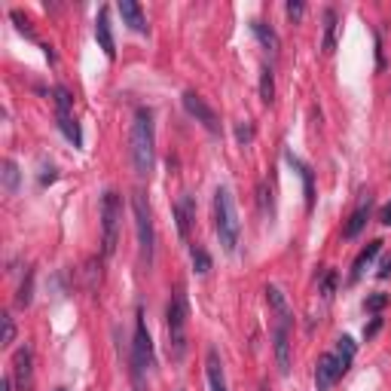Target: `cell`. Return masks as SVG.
I'll list each match as a JSON object with an SVG mask.
<instances>
[{
    "label": "cell",
    "mask_w": 391,
    "mask_h": 391,
    "mask_svg": "<svg viewBox=\"0 0 391 391\" xmlns=\"http://www.w3.org/2000/svg\"><path fill=\"white\" fill-rule=\"evenodd\" d=\"M131 165H135L138 178H150L156 165V129H153V111L138 107L135 120H131Z\"/></svg>",
    "instance_id": "1"
},
{
    "label": "cell",
    "mask_w": 391,
    "mask_h": 391,
    "mask_svg": "<svg viewBox=\"0 0 391 391\" xmlns=\"http://www.w3.org/2000/svg\"><path fill=\"white\" fill-rule=\"evenodd\" d=\"M214 227H218L223 251H236L239 236H242V223H239L236 199H232L227 187H218V193H214Z\"/></svg>",
    "instance_id": "2"
},
{
    "label": "cell",
    "mask_w": 391,
    "mask_h": 391,
    "mask_svg": "<svg viewBox=\"0 0 391 391\" xmlns=\"http://www.w3.org/2000/svg\"><path fill=\"white\" fill-rule=\"evenodd\" d=\"M187 318H190V309H187V297L180 287H174V294L165 306V330H169V355L174 361L187 355Z\"/></svg>",
    "instance_id": "3"
},
{
    "label": "cell",
    "mask_w": 391,
    "mask_h": 391,
    "mask_svg": "<svg viewBox=\"0 0 391 391\" xmlns=\"http://www.w3.org/2000/svg\"><path fill=\"white\" fill-rule=\"evenodd\" d=\"M131 208H135V229H138V245H141V257L150 266L153 263V251H156V229H153V214H150L147 196L135 193L131 196Z\"/></svg>",
    "instance_id": "4"
},
{
    "label": "cell",
    "mask_w": 391,
    "mask_h": 391,
    "mask_svg": "<svg viewBox=\"0 0 391 391\" xmlns=\"http://www.w3.org/2000/svg\"><path fill=\"white\" fill-rule=\"evenodd\" d=\"M120 220H122V199L113 193H104L101 199V245L104 254L111 257L116 251V239H120Z\"/></svg>",
    "instance_id": "5"
},
{
    "label": "cell",
    "mask_w": 391,
    "mask_h": 391,
    "mask_svg": "<svg viewBox=\"0 0 391 391\" xmlns=\"http://www.w3.org/2000/svg\"><path fill=\"white\" fill-rule=\"evenodd\" d=\"M131 367L147 373L153 367V343H150V334H147V324H144V315L138 312V324H135V343H131Z\"/></svg>",
    "instance_id": "6"
},
{
    "label": "cell",
    "mask_w": 391,
    "mask_h": 391,
    "mask_svg": "<svg viewBox=\"0 0 391 391\" xmlns=\"http://www.w3.org/2000/svg\"><path fill=\"white\" fill-rule=\"evenodd\" d=\"M184 111L193 116L196 122H202V126L211 131V135H218L220 126H218V113L208 107V101L202 95H196V92H184Z\"/></svg>",
    "instance_id": "7"
},
{
    "label": "cell",
    "mask_w": 391,
    "mask_h": 391,
    "mask_svg": "<svg viewBox=\"0 0 391 391\" xmlns=\"http://www.w3.org/2000/svg\"><path fill=\"white\" fill-rule=\"evenodd\" d=\"M339 376H343V370H339L336 355H330V352L321 355L318 364H315V388H318V391H330Z\"/></svg>",
    "instance_id": "8"
},
{
    "label": "cell",
    "mask_w": 391,
    "mask_h": 391,
    "mask_svg": "<svg viewBox=\"0 0 391 391\" xmlns=\"http://www.w3.org/2000/svg\"><path fill=\"white\" fill-rule=\"evenodd\" d=\"M31 364H34L31 348L22 346L19 352H15V361H13V379H15V388L19 391H31V385H34V370H31Z\"/></svg>",
    "instance_id": "9"
},
{
    "label": "cell",
    "mask_w": 391,
    "mask_h": 391,
    "mask_svg": "<svg viewBox=\"0 0 391 391\" xmlns=\"http://www.w3.org/2000/svg\"><path fill=\"white\" fill-rule=\"evenodd\" d=\"M272 343H276L278 370L290 373V324H276V330H272Z\"/></svg>",
    "instance_id": "10"
},
{
    "label": "cell",
    "mask_w": 391,
    "mask_h": 391,
    "mask_svg": "<svg viewBox=\"0 0 391 391\" xmlns=\"http://www.w3.org/2000/svg\"><path fill=\"white\" fill-rule=\"evenodd\" d=\"M116 10H120V15H122V24H129V28L138 31V34H147V19H144L141 3H135V0H120Z\"/></svg>",
    "instance_id": "11"
},
{
    "label": "cell",
    "mask_w": 391,
    "mask_h": 391,
    "mask_svg": "<svg viewBox=\"0 0 391 391\" xmlns=\"http://www.w3.org/2000/svg\"><path fill=\"white\" fill-rule=\"evenodd\" d=\"M95 37H98V46L104 49L107 58L116 55V43H113V31H111V10L101 6V13H98V22H95Z\"/></svg>",
    "instance_id": "12"
},
{
    "label": "cell",
    "mask_w": 391,
    "mask_h": 391,
    "mask_svg": "<svg viewBox=\"0 0 391 391\" xmlns=\"http://www.w3.org/2000/svg\"><path fill=\"white\" fill-rule=\"evenodd\" d=\"M205 370H208V385H211V391H229L227 388V376H223V361H220L218 348H208Z\"/></svg>",
    "instance_id": "13"
},
{
    "label": "cell",
    "mask_w": 391,
    "mask_h": 391,
    "mask_svg": "<svg viewBox=\"0 0 391 391\" xmlns=\"http://www.w3.org/2000/svg\"><path fill=\"white\" fill-rule=\"evenodd\" d=\"M266 303H269V309L276 312V324H294V318H290V306L285 294H281V287L269 285L266 287Z\"/></svg>",
    "instance_id": "14"
},
{
    "label": "cell",
    "mask_w": 391,
    "mask_h": 391,
    "mask_svg": "<svg viewBox=\"0 0 391 391\" xmlns=\"http://www.w3.org/2000/svg\"><path fill=\"white\" fill-rule=\"evenodd\" d=\"M174 220H178V232L187 239L190 227H193V196H184L178 205H174Z\"/></svg>",
    "instance_id": "15"
},
{
    "label": "cell",
    "mask_w": 391,
    "mask_h": 391,
    "mask_svg": "<svg viewBox=\"0 0 391 391\" xmlns=\"http://www.w3.org/2000/svg\"><path fill=\"white\" fill-rule=\"evenodd\" d=\"M367 218H370V196L364 199V202L357 205V208H355V214H352V218H348V223H346V229H343V232H346V239H355L357 232L364 229V223H367Z\"/></svg>",
    "instance_id": "16"
},
{
    "label": "cell",
    "mask_w": 391,
    "mask_h": 391,
    "mask_svg": "<svg viewBox=\"0 0 391 391\" xmlns=\"http://www.w3.org/2000/svg\"><path fill=\"white\" fill-rule=\"evenodd\" d=\"M379 251H382V242H370L361 254H357V260H355V266H352V281H357V278L364 276V272H367V266L373 263V257H376Z\"/></svg>",
    "instance_id": "17"
},
{
    "label": "cell",
    "mask_w": 391,
    "mask_h": 391,
    "mask_svg": "<svg viewBox=\"0 0 391 391\" xmlns=\"http://www.w3.org/2000/svg\"><path fill=\"white\" fill-rule=\"evenodd\" d=\"M251 28H254V34H257V40L269 49V52H278V34L269 28L266 22H251Z\"/></svg>",
    "instance_id": "18"
},
{
    "label": "cell",
    "mask_w": 391,
    "mask_h": 391,
    "mask_svg": "<svg viewBox=\"0 0 391 391\" xmlns=\"http://www.w3.org/2000/svg\"><path fill=\"white\" fill-rule=\"evenodd\" d=\"M336 361H339V370H348L352 367V361H355V343L348 336H339L336 339Z\"/></svg>",
    "instance_id": "19"
},
{
    "label": "cell",
    "mask_w": 391,
    "mask_h": 391,
    "mask_svg": "<svg viewBox=\"0 0 391 391\" xmlns=\"http://www.w3.org/2000/svg\"><path fill=\"white\" fill-rule=\"evenodd\" d=\"M324 52H334L336 49V13L327 10L324 13Z\"/></svg>",
    "instance_id": "20"
},
{
    "label": "cell",
    "mask_w": 391,
    "mask_h": 391,
    "mask_svg": "<svg viewBox=\"0 0 391 391\" xmlns=\"http://www.w3.org/2000/svg\"><path fill=\"white\" fill-rule=\"evenodd\" d=\"M287 162L294 165V169H297L299 174H303V184H306V205L312 208V202H315V190H312V171H309V165H303L294 153H287Z\"/></svg>",
    "instance_id": "21"
},
{
    "label": "cell",
    "mask_w": 391,
    "mask_h": 391,
    "mask_svg": "<svg viewBox=\"0 0 391 391\" xmlns=\"http://www.w3.org/2000/svg\"><path fill=\"white\" fill-rule=\"evenodd\" d=\"M260 98H263V104H272V98H276V77H272L269 64H263V71H260Z\"/></svg>",
    "instance_id": "22"
},
{
    "label": "cell",
    "mask_w": 391,
    "mask_h": 391,
    "mask_svg": "<svg viewBox=\"0 0 391 391\" xmlns=\"http://www.w3.org/2000/svg\"><path fill=\"white\" fill-rule=\"evenodd\" d=\"M58 126H62V131L68 135V141L73 147H83V135H80V126H77V120L68 113V116H58Z\"/></svg>",
    "instance_id": "23"
},
{
    "label": "cell",
    "mask_w": 391,
    "mask_h": 391,
    "mask_svg": "<svg viewBox=\"0 0 391 391\" xmlns=\"http://www.w3.org/2000/svg\"><path fill=\"white\" fill-rule=\"evenodd\" d=\"M3 190L6 193H15L19 190V165H15L13 159H3Z\"/></svg>",
    "instance_id": "24"
},
{
    "label": "cell",
    "mask_w": 391,
    "mask_h": 391,
    "mask_svg": "<svg viewBox=\"0 0 391 391\" xmlns=\"http://www.w3.org/2000/svg\"><path fill=\"white\" fill-rule=\"evenodd\" d=\"M190 257H193V269L199 272V276H205V272L211 269V257H208V251H205V248L193 245V248H190Z\"/></svg>",
    "instance_id": "25"
},
{
    "label": "cell",
    "mask_w": 391,
    "mask_h": 391,
    "mask_svg": "<svg viewBox=\"0 0 391 391\" xmlns=\"http://www.w3.org/2000/svg\"><path fill=\"white\" fill-rule=\"evenodd\" d=\"M55 107H58V116H68L71 113V92L64 86L55 89Z\"/></svg>",
    "instance_id": "26"
},
{
    "label": "cell",
    "mask_w": 391,
    "mask_h": 391,
    "mask_svg": "<svg viewBox=\"0 0 391 391\" xmlns=\"http://www.w3.org/2000/svg\"><path fill=\"white\" fill-rule=\"evenodd\" d=\"M385 306H388V294H373L364 299V309L367 312H379V309H385Z\"/></svg>",
    "instance_id": "27"
},
{
    "label": "cell",
    "mask_w": 391,
    "mask_h": 391,
    "mask_svg": "<svg viewBox=\"0 0 391 391\" xmlns=\"http://www.w3.org/2000/svg\"><path fill=\"white\" fill-rule=\"evenodd\" d=\"M0 324H3V346H10L15 339V324H13L10 315H0Z\"/></svg>",
    "instance_id": "28"
},
{
    "label": "cell",
    "mask_w": 391,
    "mask_h": 391,
    "mask_svg": "<svg viewBox=\"0 0 391 391\" xmlns=\"http://www.w3.org/2000/svg\"><path fill=\"white\" fill-rule=\"evenodd\" d=\"M31 281H34V276H28V281L19 287V297H15V303H19V306H28L31 303Z\"/></svg>",
    "instance_id": "29"
},
{
    "label": "cell",
    "mask_w": 391,
    "mask_h": 391,
    "mask_svg": "<svg viewBox=\"0 0 391 391\" xmlns=\"http://www.w3.org/2000/svg\"><path fill=\"white\" fill-rule=\"evenodd\" d=\"M303 10H306V6L299 3V0H290V3H287V15H290V19H303Z\"/></svg>",
    "instance_id": "30"
},
{
    "label": "cell",
    "mask_w": 391,
    "mask_h": 391,
    "mask_svg": "<svg viewBox=\"0 0 391 391\" xmlns=\"http://www.w3.org/2000/svg\"><path fill=\"white\" fill-rule=\"evenodd\" d=\"M236 138L242 141V144H248V141L254 138V131H251V126H239V129H236Z\"/></svg>",
    "instance_id": "31"
},
{
    "label": "cell",
    "mask_w": 391,
    "mask_h": 391,
    "mask_svg": "<svg viewBox=\"0 0 391 391\" xmlns=\"http://www.w3.org/2000/svg\"><path fill=\"white\" fill-rule=\"evenodd\" d=\"M13 19L19 22V31H24V34H34V28H31L28 19H22V13H13Z\"/></svg>",
    "instance_id": "32"
},
{
    "label": "cell",
    "mask_w": 391,
    "mask_h": 391,
    "mask_svg": "<svg viewBox=\"0 0 391 391\" xmlns=\"http://www.w3.org/2000/svg\"><path fill=\"white\" fill-rule=\"evenodd\" d=\"M379 278H391V254L382 260V266H379Z\"/></svg>",
    "instance_id": "33"
},
{
    "label": "cell",
    "mask_w": 391,
    "mask_h": 391,
    "mask_svg": "<svg viewBox=\"0 0 391 391\" xmlns=\"http://www.w3.org/2000/svg\"><path fill=\"white\" fill-rule=\"evenodd\" d=\"M379 324H382V318H373V324H370L367 330H364V336H373V334H376V330H379Z\"/></svg>",
    "instance_id": "34"
},
{
    "label": "cell",
    "mask_w": 391,
    "mask_h": 391,
    "mask_svg": "<svg viewBox=\"0 0 391 391\" xmlns=\"http://www.w3.org/2000/svg\"><path fill=\"white\" fill-rule=\"evenodd\" d=\"M382 223H385V227H391V205L382 208Z\"/></svg>",
    "instance_id": "35"
},
{
    "label": "cell",
    "mask_w": 391,
    "mask_h": 391,
    "mask_svg": "<svg viewBox=\"0 0 391 391\" xmlns=\"http://www.w3.org/2000/svg\"><path fill=\"white\" fill-rule=\"evenodd\" d=\"M0 391H13V382H10V379H3V382H0Z\"/></svg>",
    "instance_id": "36"
},
{
    "label": "cell",
    "mask_w": 391,
    "mask_h": 391,
    "mask_svg": "<svg viewBox=\"0 0 391 391\" xmlns=\"http://www.w3.org/2000/svg\"><path fill=\"white\" fill-rule=\"evenodd\" d=\"M260 391H269V388H266V385H263V388H260Z\"/></svg>",
    "instance_id": "37"
},
{
    "label": "cell",
    "mask_w": 391,
    "mask_h": 391,
    "mask_svg": "<svg viewBox=\"0 0 391 391\" xmlns=\"http://www.w3.org/2000/svg\"><path fill=\"white\" fill-rule=\"evenodd\" d=\"M58 391H68V388H58Z\"/></svg>",
    "instance_id": "38"
}]
</instances>
